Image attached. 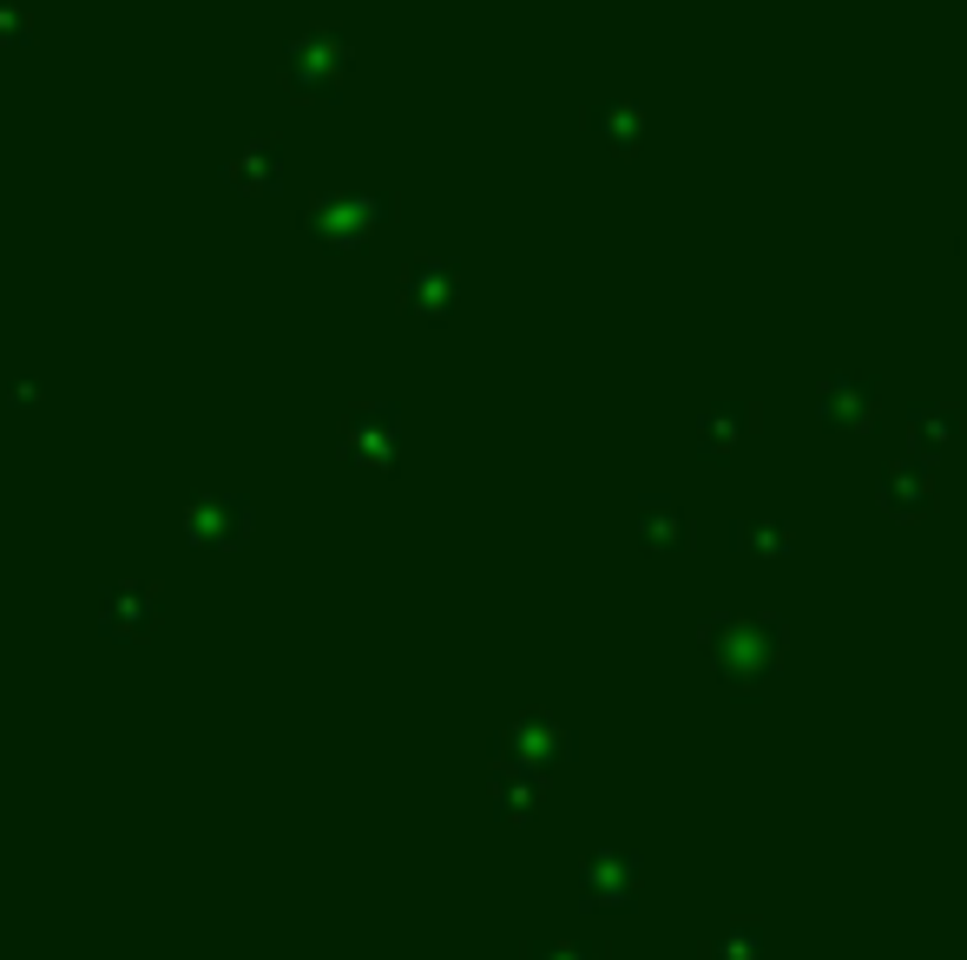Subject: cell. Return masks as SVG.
Wrapping results in <instances>:
<instances>
[{
  "label": "cell",
  "instance_id": "6da1fadb",
  "mask_svg": "<svg viewBox=\"0 0 967 960\" xmlns=\"http://www.w3.org/2000/svg\"><path fill=\"white\" fill-rule=\"evenodd\" d=\"M928 500H935V494H928V481H922L915 467H895V474H889V507H895V514H922Z\"/></svg>",
  "mask_w": 967,
  "mask_h": 960
},
{
  "label": "cell",
  "instance_id": "7a4b0ae2",
  "mask_svg": "<svg viewBox=\"0 0 967 960\" xmlns=\"http://www.w3.org/2000/svg\"><path fill=\"white\" fill-rule=\"evenodd\" d=\"M948 428H961L948 409H915V441L928 447V434H948Z\"/></svg>",
  "mask_w": 967,
  "mask_h": 960
}]
</instances>
